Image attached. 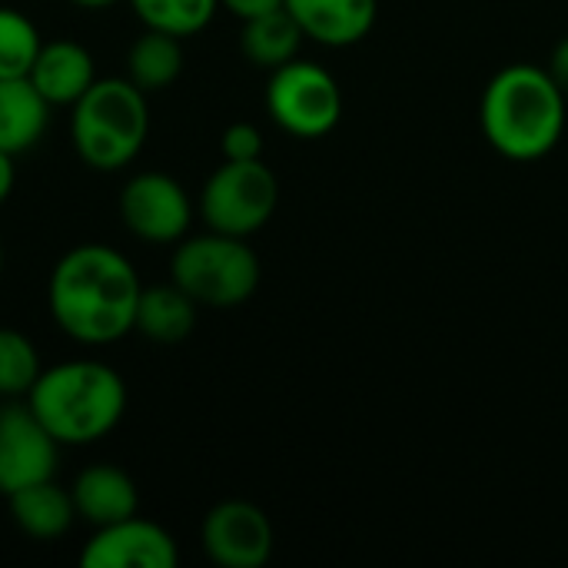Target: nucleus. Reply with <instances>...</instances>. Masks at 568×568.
<instances>
[{
    "instance_id": "1",
    "label": "nucleus",
    "mask_w": 568,
    "mask_h": 568,
    "mask_svg": "<svg viewBox=\"0 0 568 568\" xmlns=\"http://www.w3.org/2000/svg\"><path fill=\"white\" fill-rule=\"evenodd\" d=\"M140 293L136 270L123 253L83 243L63 253L50 276V313L70 339L106 346L133 329Z\"/></svg>"
},
{
    "instance_id": "2",
    "label": "nucleus",
    "mask_w": 568,
    "mask_h": 568,
    "mask_svg": "<svg viewBox=\"0 0 568 568\" xmlns=\"http://www.w3.org/2000/svg\"><path fill=\"white\" fill-rule=\"evenodd\" d=\"M486 140L509 160L529 163L556 150L566 130V93L549 70L513 63L499 70L479 106Z\"/></svg>"
},
{
    "instance_id": "3",
    "label": "nucleus",
    "mask_w": 568,
    "mask_h": 568,
    "mask_svg": "<svg viewBox=\"0 0 568 568\" xmlns=\"http://www.w3.org/2000/svg\"><path fill=\"white\" fill-rule=\"evenodd\" d=\"M27 403L60 446H90L123 419L126 386L110 366L77 359L40 373Z\"/></svg>"
},
{
    "instance_id": "4",
    "label": "nucleus",
    "mask_w": 568,
    "mask_h": 568,
    "mask_svg": "<svg viewBox=\"0 0 568 568\" xmlns=\"http://www.w3.org/2000/svg\"><path fill=\"white\" fill-rule=\"evenodd\" d=\"M73 146L93 170L126 166L150 133V110L143 90L126 77L93 80V87L73 103Z\"/></svg>"
},
{
    "instance_id": "5",
    "label": "nucleus",
    "mask_w": 568,
    "mask_h": 568,
    "mask_svg": "<svg viewBox=\"0 0 568 568\" xmlns=\"http://www.w3.org/2000/svg\"><path fill=\"white\" fill-rule=\"evenodd\" d=\"M173 283L203 306L230 310L246 303L260 286V260L243 236L206 233L186 240L170 263Z\"/></svg>"
},
{
    "instance_id": "6",
    "label": "nucleus",
    "mask_w": 568,
    "mask_h": 568,
    "mask_svg": "<svg viewBox=\"0 0 568 568\" xmlns=\"http://www.w3.org/2000/svg\"><path fill=\"white\" fill-rule=\"evenodd\" d=\"M280 203V183L263 160H226L203 186L200 210L210 230L250 236L263 230Z\"/></svg>"
},
{
    "instance_id": "7",
    "label": "nucleus",
    "mask_w": 568,
    "mask_h": 568,
    "mask_svg": "<svg viewBox=\"0 0 568 568\" xmlns=\"http://www.w3.org/2000/svg\"><path fill=\"white\" fill-rule=\"evenodd\" d=\"M270 116L293 136H323L343 116V93L329 70L310 60H290L273 70L266 87Z\"/></svg>"
},
{
    "instance_id": "8",
    "label": "nucleus",
    "mask_w": 568,
    "mask_h": 568,
    "mask_svg": "<svg viewBox=\"0 0 568 568\" xmlns=\"http://www.w3.org/2000/svg\"><path fill=\"white\" fill-rule=\"evenodd\" d=\"M57 439L37 419V413L20 403L0 406V493L10 496L23 486L53 479Z\"/></svg>"
},
{
    "instance_id": "9",
    "label": "nucleus",
    "mask_w": 568,
    "mask_h": 568,
    "mask_svg": "<svg viewBox=\"0 0 568 568\" xmlns=\"http://www.w3.org/2000/svg\"><path fill=\"white\" fill-rule=\"evenodd\" d=\"M190 196L166 173H140L120 193L126 230L146 243H173L190 230Z\"/></svg>"
},
{
    "instance_id": "10",
    "label": "nucleus",
    "mask_w": 568,
    "mask_h": 568,
    "mask_svg": "<svg viewBox=\"0 0 568 568\" xmlns=\"http://www.w3.org/2000/svg\"><path fill=\"white\" fill-rule=\"evenodd\" d=\"M203 549L223 568H260L273 556V526L253 503H220L203 519Z\"/></svg>"
},
{
    "instance_id": "11",
    "label": "nucleus",
    "mask_w": 568,
    "mask_h": 568,
    "mask_svg": "<svg viewBox=\"0 0 568 568\" xmlns=\"http://www.w3.org/2000/svg\"><path fill=\"white\" fill-rule=\"evenodd\" d=\"M80 562L87 568H173L176 542L156 523L130 516L113 526H100L83 546Z\"/></svg>"
},
{
    "instance_id": "12",
    "label": "nucleus",
    "mask_w": 568,
    "mask_h": 568,
    "mask_svg": "<svg viewBox=\"0 0 568 568\" xmlns=\"http://www.w3.org/2000/svg\"><path fill=\"white\" fill-rule=\"evenodd\" d=\"M306 37L326 47L359 43L379 13V0H283Z\"/></svg>"
},
{
    "instance_id": "13",
    "label": "nucleus",
    "mask_w": 568,
    "mask_h": 568,
    "mask_svg": "<svg viewBox=\"0 0 568 568\" xmlns=\"http://www.w3.org/2000/svg\"><path fill=\"white\" fill-rule=\"evenodd\" d=\"M27 77L50 106H73L97 80L93 57L73 40L43 43Z\"/></svg>"
},
{
    "instance_id": "14",
    "label": "nucleus",
    "mask_w": 568,
    "mask_h": 568,
    "mask_svg": "<svg viewBox=\"0 0 568 568\" xmlns=\"http://www.w3.org/2000/svg\"><path fill=\"white\" fill-rule=\"evenodd\" d=\"M70 496H73L77 516H83L97 529L136 516V506H140L133 479L116 466H90V469H83L77 476Z\"/></svg>"
},
{
    "instance_id": "15",
    "label": "nucleus",
    "mask_w": 568,
    "mask_h": 568,
    "mask_svg": "<svg viewBox=\"0 0 568 568\" xmlns=\"http://www.w3.org/2000/svg\"><path fill=\"white\" fill-rule=\"evenodd\" d=\"M50 103L30 83V77L0 80V150L17 156L27 153L47 130Z\"/></svg>"
},
{
    "instance_id": "16",
    "label": "nucleus",
    "mask_w": 568,
    "mask_h": 568,
    "mask_svg": "<svg viewBox=\"0 0 568 568\" xmlns=\"http://www.w3.org/2000/svg\"><path fill=\"white\" fill-rule=\"evenodd\" d=\"M7 499H10L13 523L27 536H33V539H57V536H63L70 529L73 516H77L73 496L63 493L60 486H53V479L23 486V489L10 493Z\"/></svg>"
},
{
    "instance_id": "17",
    "label": "nucleus",
    "mask_w": 568,
    "mask_h": 568,
    "mask_svg": "<svg viewBox=\"0 0 568 568\" xmlns=\"http://www.w3.org/2000/svg\"><path fill=\"white\" fill-rule=\"evenodd\" d=\"M196 326V303L176 286H150L140 293L136 303V323L133 329H140L146 339L153 343H180L193 333Z\"/></svg>"
},
{
    "instance_id": "18",
    "label": "nucleus",
    "mask_w": 568,
    "mask_h": 568,
    "mask_svg": "<svg viewBox=\"0 0 568 568\" xmlns=\"http://www.w3.org/2000/svg\"><path fill=\"white\" fill-rule=\"evenodd\" d=\"M303 27L286 7H276L270 13L243 20V53L266 70H276L290 60H296L303 43Z\"/></svg>"
},
{
    "instance_id": "19",
    "label": "nucleus",
    "mask_w": 568,
    "mask_h": 568,
    "mask_svg": "<svg viewBox=\"0 0 568 568\" xmlns=\"http://www.w3.org/2000/svg\"><path fill=\"white\" fill-rule=\"evenodd\" d=\"M126 73L130 80L146 93V90H163L183 73V47L180 37L150 30L136 37V43L126 53Z\"/></svg>"
},
{
    "instance_id": "20",
    "label": "nucleus",
    "mask_w": 568,
    "mask_h": 568,
    "mask_svg": "<svg viewBox=\"0 0 568 568\" xmlns=\"http://www.w3.org/2000/svg\"><path fill=\"white\" fill-rule=\"evenodd\" d=\"M130 3L150 30H163L173 37L200 33L220 7V0H130Z\"/></svg>"
},
{
    "instance_id": "21",
    "label": "nucleus",
    "mask_w": 568,
    "mask_h": 568,
    "mask_svg": "<svg viewBox=\"0 0 568 568\" xmlns=\"http://www.w3.org/2000/svg\"><path fill=\"white\" fill-rule=\"evenodd\" d=\"M37 27L13 7H0V80L27 77L40 53Z\"/></svg>"
},
{
    "instance_id": "22",
    "label": "nucleus",
    "mask_w": 568,
    "mask_h": 568,
    "mask_svg": "<svg viewBox=\"0 0 568 568\" xmlns=\"http://www.w3.org/2000/svg\"><path fill=\"white\" fill-rule=\"evenodd\" d=\"M37 376H40V359L33 343L17 329L0 326V396L3 399L27 396Z\"/></svg>"
},
{
    "instance_id": "23",
    "label": "nucleus",
    "mask_w": 568,
    "mask_h": 568,
    "mask_svg": "<svg viewBox=\"0 0 568 568\" xmlns=\"http://www.w3.org/2000/svg\"><path fill=\"white\" fill-rule=\"evenodd\" d=\"M226 160H263V136L253 123H233L223 133Z\"/></svg>"
},
{
    "instance_id": "24",
    "label": "nucleus",
    "mask_w": 568,
    "mask_h": 568,
    "mask_svg": "<svg viewBox=\"0 0 568 568\" xmlns=\"http://www.w3.org/2000/svg\"><path fill=\"white\" fill-rule=\"evenodd\" d=\"M230 13H236L240 20H250V17H260V13H270L276 7H283V0H220Z\"/></svg>"
},
{
    "instance_id": "25",
    "label": "nucleus",
    "mask_w": 568,
    "mask_h": 568,
    "mask_svg": "<svg viewBox=\"0 0 568 568\" xmlns=\"http://www.w3.org/2000/svg\"><path fill=\"white\" fill-rule=\"evenodd\" d=\"M549 73L552 80L562 87V93H568V37H562L552 50V60H549Z\"/></svg>"
},
{
    "instance_id": "26",
    "label": "nucleus",
    "mask_w": 568,
    "mask_h": 568,
    "mask_svg": "<svg viewBox=\"0 0 568 568\" xmlns=\"http://www.w3.org/2000/svg\"><path fill=\"white\" fill-rule=\"evenodd\" d=\"M10 190H13V156L0 150V203L10 196Z\"/></svg>"
},
{
    "instance_id": "27",
    "label": "nucleus",
    "mask_w": 568,
    "mask_h": 568,
    "mask_svg": "<svg viewBox=\"0 0 568 568\" xmlns=\"http://www.w3.org/2000/svg\"><path fill=\"white\" fill-rule=\"evenodd\" d=\"M77 7H87V10H100V7H110L113 0H73Z\"/></svg>"
},
{
    "instance_id": "28",
    "label": "nucleus",
    "mask_w": 568,
    "mask_h": 568,
    "mask_svg": "<svg viewBox=\"0 0 568 568\" xmlns=\"http://www.w3.org/2000/svg\"><path fill=\"white\" fill-rule=\"evenodd\" d=\"M0 270H3V250H0Z\"/></svg>"
}]
</instances>
